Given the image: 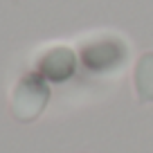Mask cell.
<instances>
[{"mask_svg":"<svg viewBox=\"0 0 153 153\" xmlns=\"http://www.w3.org/2000/svg\"><path fill=\"white\" fill-rule=\"evenodd\" d=\"M76 70V56L70 48L65 45H56L50 48L43 56L38 59L36 72L43 76L48 83H61L65 79H70Z\"/></svg>","mask_w":153,"mask_h":153,"instance_id":"obj_3","label":"cell"},{"mask_svg":"<svg viewBox=\"0 0 153 153\" xmlns=\"http://www.w3.org/2000/svg\"><path fill=\"white\" fill-rule=\"evenodd\" d=\"M122 61H126V45L117 38H99L81 48V63L90 72L115 70Z\"/></svg>","mask_w":153,"mask_h":153,"instance_id":"obj_2","label":"cell"},{"mask_svg":"<svg viewBox=\"0 0 153 153\" xmlns=\"http://www.w3.org/2000/svg\"><path fill=\"white\" fill-rule=\"evenodd\" d=\"M135 97L142 104H153V52H146L137 59L133 70Z\"/></svg>","mask_w":153,"mask_h":153,"instance_id":"obj_4","label":"cell"},{"mask_svg":"<svg viewBox=\"0 0 153 153\" xmlns=\"http://www.w3.org/2000/svg\"><path fill=\"white\" fill-rule=\"evenodd\" d=\"M50 101V83L38 72H29L16 83L11 95V113L18 122H34Z\"/></svg>","mask_w":153,"mask_h":153,"instance_id":"obj_1","label":"cell"}]
</instances>
